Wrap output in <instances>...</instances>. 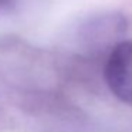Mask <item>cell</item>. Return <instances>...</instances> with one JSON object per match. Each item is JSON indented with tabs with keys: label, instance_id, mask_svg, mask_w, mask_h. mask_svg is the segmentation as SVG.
<instances>
[{
	"label": "cell",
	"instance_id": "1",
	"mask_svg": "<svg viewBox=\"0 0 132 132\" xmlns=\"http://www.w3.org/2000/svg\"><path fill=\"white\" fill-rule=\"evenodd\" d=\"M128 21L121 13L102 12L82 19L75 29V43L91 48L114 47L126 33Z\"/></svg>",
	"mask_w": 132,
	"mask_h": 132
},
{
	"label": "cell",
	"instance_id": "2",
	"mask_svg": "<svg viewBox=\"0 0 132 132\" xmlns=\"http://www.w3.org/2000/svg\"><path fill=\"white\" fill-rule=\"evenodd\" d=\"M104 74L109 91L132 105V40H121L109 50Z\"/></svg>",
	"mask_w": 132,
	"mask_h": 132
},
{
	"label": "cell",
	"instance_id": "3",
	"mask_svg": "<svg viewBox=\"0 0 132 132\" xmlns=\"http://www.w3.org/2000/svg\"><path fill=\"white\" fill-rule=\"evenodd\" d=\"M9 2H10V0H0V7H2V6H4V4H7Z\"/></svg>",
	"mask_w": 132,
	"mask_h": 132
}]
</instances>
